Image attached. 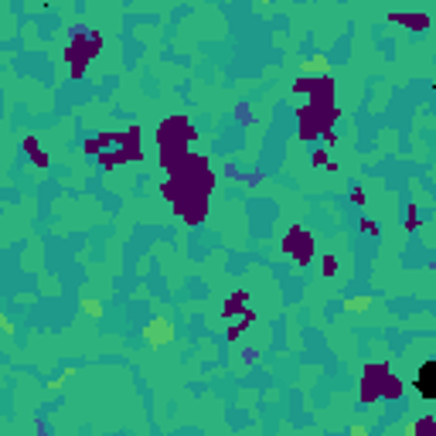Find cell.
<instances>
[{"mask_svg": "<svg viewBox=\"0 0 436 436\" xmlns=\"http://www.w3.org/2000/svg\"><path fill=\"white\" fill-rule=\"evenodd\" d=\"M416 392L426 402H436V361H422L416 371Z\"/></svg>", "mask_w": 436, "mask_h": 436, "instance_id": "cell-1", "label": "cell"}, {"mask_svg": "<svg viewBox=\"0 0 436 436\" xmlns=\"http://www.w3.org/2000/svg\"><path fill=\"white\" fill-rule=\"evenodd\" d=\"M171 338H174L171 324H167V321H154V331H150V344H161V341H171Z\"/></svg>", "mask_w": 436, "mask_h": 436, "instance_id": "cell-2", "label": "cell"}, {"mask_svg": "<svg viewBox=\"0 0 436 436\" xmlns=\"http://www.w3.org/2000/svg\"><path fill=\"white\" fill-rule=\"evenodd\" d=\"M365 307H368V300H365V297H358V300H351V304H348V310H365Z\"/></svg>", "mask_w": 436, "mask_h": 436, "instance_id": "cell-3", "label": "cell"}, {"mask_svg": "<svg viewBox=\"0 0 436 436\" xmlns=\"http://www.w3.org/2000/svg\"><path fill=\"white\" fill-rule=\"evenodd\" d=\"M351 436H368V433H365V429H355V433H351Z\"/></svg>", "mask_w": 436, "mask_h": 436, "instance_id": "cell-4", "label": "cell"}, {"mask_svg": "<svg viewBox=\"0 0 436 436\" xmlns=\"http://www.w3.org/2000/svg\"><path fill=\"white\" fill-rule=\"evenodd\" d=\"M405 436H412V433H405Z\"/></svg>", "mask_w": 436, "mask_h": 436, "instance_id": "cell-5", "label": "cell"}]
</instances>
